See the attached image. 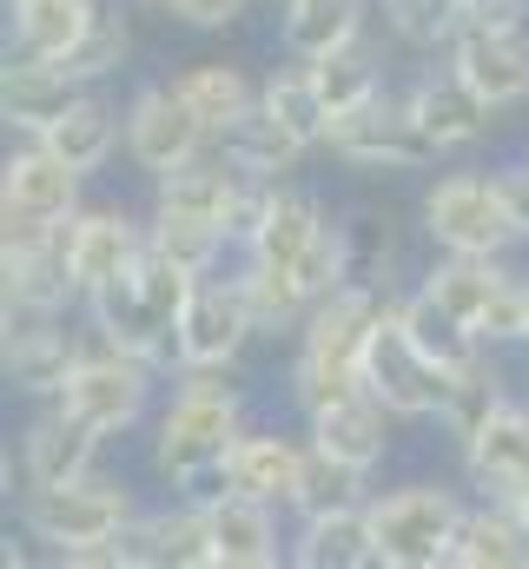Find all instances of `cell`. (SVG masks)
I'll use <instances>...</instances> for the list:
<instances>
[{
  "label": "cell",
  "mask_w": 529,
  "mask_h": 569,
  "mask_svg": "<svg viewBox=\"0 0 529 569\" xmlns=\"http://www.w3.org/2000/svg\"><path fill=\"white\" fill-rule=\"evenodd\" d=\"M385 305H391V291L371 284V279L338 284L331 298L311 305V318H305L298 338H291L298 351H291V371H285L298 418H318L325 405L365 391V345H371Z\"/></svg>",
  "instance_id": "1"
},
{
  "label": "cell",
  "mask_w": 529,
  "mask_h": 569,
  "mask_svg": "<svg viewBox=\"0 0 529 569\" xmlns=\"http://www.w3.org/2000/svg\"><path fill=\"white\" fill-rule=\"evenodd\" d=\"M232 371L239 365H172V398L152 418V470L172 490L226 470V457L246 430V391Z\"/></svg>",
  "instance_id": "2"
},
{
  "label": "cell",
  "mask_w": 529,
  "mask_h": 569,
  "mask_svg": "<svg viewBox=\"0 0 529 569\" xmlns=\"http://www.w3.org/2000/svg\"><path fill=\"white\" fill-rule=\"evenodd\" d=\"M192 284H199V272L166 259L152 246V232H146V252L132 259L120 279L100 284L93 298H80V305H87V325L107 345H120V351L146 358V365H179V318H186Z\"/></svg>",
  "instance_id": "3"
},
{
  "label": "cell",
  "mask_w": 529,
  "mask_h": 569,
  "mask_svg": "<svg viewBox=\"0 0 529 569\" xmlns=\"http://www.w3.org/2000/svg\"><path fill=\"white\" fill-rule=\"evenodd\" d=\"M365 510L378 537V569H450V543L470 517V503L450 483H397Z\"/></svg>",
  "instance_id": "4"
},
{
  "label": "cell",
  "mask_w": 529,
  "mask_h": 569,
  "mask_svg": "<svg viewBox=\"0 0 529 569\" xmlns=\"http://www.w3.org/2000/svg\"><path fill=\"white\" fill-rule=\"evenodd\" d=\"M152 371H159V365H146V358L120 351V345H107V338L87 325L80 365L67 371L60 398H47V405H60L67 418H80L93 437H127V430L152 411Z\"/></svg>",
  "instance_id": "5"
},
{
  "label": "cell",
  "mask_w": 529,
  "mask_h": 569,
  "mask_svg": "<svg viewBox=\"0 0 529 569\" xmlns=\"http://www.w3.org/2000/svg\"><path fill=\"white\" fill-rule=\"evenodd\" d=\"M127 517H132V490L120 477H100V470L20 497V530H27L33 543H47L53 557H73V550H87V543H107Z\"/></svg>",
  "instance_id": "6"
},
{
  "label": "cell",
  "mask_w": 529,
  "mask_h": 569,
  "mask_svg": "<svg viewBox=\"0 0 529 569\" xmlns=\"http://www.w3.org/2000/svg\"><path fill=\"white\" fill-rule=\"evenodd\" d=\"M87 172H73L53 146L27 140L0 166V239H53L80 212Z\"/></svg>",
  "instance_id": "7"
},
{
  "label": "cell",
  "mask_w": 529,
  "mask_h": 569,
  "mask_svg": "<svg viewBox=\"0 0 529 569\" xmlns=\"http://www.w3.org/2000/svg\"><path fill=\"white\" fill-rule=\"evenodd\" d=\"M331 159H345L351 172H423V166H437V146L430 133L410 120V100H403V87H385V93H371L365 107H345L338 120H331Z\"/></svg>",
  "instance_id": "8"
},
{
  "label": "cell",
  "mask_w": 529,
  "mask_h": 569,
  "mask_svg": "<svg viewBox=\"0 0 529 569\" xmlns=\"http://www.w3.org/2000/svg\"><path fill=\"white\" fill-rule=\"evenodd\" d=\"M365 391L391 411L397 425H430L443 411V391H450V371L403 331L397 305H385L371 345H365Z\"/></svg>",
  "instance_id": "9"
},
{
  "label": "cell",
  "mask_w": 529,
  "mask_h": 569,
  "mask_svg": "<svg viewBox=\"0 0 529 569\" xmlns=\"http://www.w3.org/2000/svg\"><path fill=\"white\" fill-rule=\"evenodd\" d=\"M423 232H430L437 252H510L517 226L503 212L497 172L457 166V172L430 179V192H423Z\"/></svg>",
  "instance_id": "10"
},
{
  "label": "cell",
  "mask_w": 529,
  "mask_h": 569,
  "mask_svg": "<svg viewBox=\"0 0 529 569\" xmlns=\"http://www.w3.org/2000/svg\"><path fill=\"white\" fill-rule=\"evenodd\" d=\"M206 146H212V127L192 113V100H186L172 80L132 87V100H127V159L146 172V179H159V172L199 159Z\"/></svg>",
  "instance_id": "11"
},
{
  "label": "cell",
  "mask_w": 529,
  "mask_h": 569,
  "mask_svg": "<svg viewBox=\"0 0 529 569\" xmlns=\"http://www.w3.org/2000/svg\"><path fill=\"white\" fill-rule=\"evenodd\" d=\"M0 325H7V345H0L7 385L20 398H60L67 371L87 351V331H73L67 311H27V305H7Z\"/></svg>",
  "instance_id": "12"
},
{
  "label": "cell",
  "mask_w": 529,
  "mask_h": 569,
  "mask_svg": "<svg viewBox=\"0 0 529 569\" xmlns=\"http://www.w3.org/2000/svg\"><path fill=\"white\" fill-rule=\"evenodd\" d=\"M450 67L503 113L529 100V27L523 20H470L450 40Z\"/></svg>",
  "instance_id": "13"
},
{
  "label": "cell",
  "mask_w": 529,
  "mask_h": 569,
  "mask_svg": "<svg viewBox=\"0 0 529 569\" xmlns=\"http://www.w3.org/2000/svg\"><path fill=\"white\" fill-rule=\"evenodd\" d=\"M259 338L252 311H246V291L239 279L212 272V279L192 284L186 298V318H179V365H239V351Z\"/></svg>",
  "instance_id": "14"
},
{
  "label": "cell",
  "mask_w": 529,
  "mask_h": 569,
  "mask_svg": "<svg viewBox=\"0 0 529 569\" xmlns=\"http://www.w3.org/2000/svg\"><path fill=\"white\" fill-rule=\"evenodd\" d=\"M463 477H470V490L490 497V503L529 497V405L503 398L483 425L463 437Z\"/></svg>",
  "instance_id": "15"
},
{
  "label": "cell",
  "mask_w": 529,
  "mask_h": 569,
  "mask_svg": "<svg viewBox=\"0 0 529 569\" xmlns=\"http://www.w3.org/2000/svg\"><path fill=\"white\" fill-rule=\"evenodd\" d=\"M60 239H67V266H73L80 298H93L100 284L120 279L146 252V219H132L127 206H80Z\"/></svg>",
  "instance_id": "16"
},
{
  "label": "cell",
  "mask_w": 529,
  "mask_h": 569,
  "mask_svg": "<svg viewBox=\"0 0 529 569\" xmlns=\"http://www.w3.org/2000/svg\"><path fill=\"white\" fill-rule=\"evenodd\" d=\"M403 100H410V120L430 133L437 152H463V146H477L490 133V100L457 73V67H423L410 87H403Z\"/></svg>",
  "instance_id": "17"
},
{
  "label": "cell",
  "mask_w": 529,
  "mask_h": 569,
  "mask_svg": "<svg viewBox=\"0 0 529 569\" xmlns=\"http://www.w3.org/2000/svg\"><path fill=\"white\" fill-rule=\"evenodd\" d=\"M212 517V569H278L291 563V537L278 530V503H252V497H219L206 503Z\"/></svg>",
  "instance_id": "18"
},
{
  "label": "cell",
  "mask_w": 529,
  "mask_h": 569,
  "mask_svg": "<svg viewBox=\"0 0 529 569\" xmlns=\"http://www.w3.org/2000/svg\"><path fill=\"white\" fill-rule=\"evenodd\" d=\"M80 93H87V87H80L73 73H60L53 60H20V53H7V73H0V120H7L13 133H27V140H47L53 120H67Z\"/></svg>",
  "instance_id": "19"
},
{
  "label": "cell",
  "mask_w": 529,
  "mask_h": 569,
  "mask_svg": "<svg viewBox=\"0 0 529 569\" xmlns=\"http://www.w3.org/2000/svg\"><path fill=\"white\" fill-rule=\"evenodd\" d=\"M246 179H252V172H239V166L219 152V140H212L199 159H186V166H172V172L152 179V212H186V219L226 226L232 206H239V192H246Z\"/></svg>",
  "instance_id": "20"
},
{
  "label": "cell",
  "mask_w": 529,
  "mask_h": 569,
  "mask_svg": "<svg viewBox=\"0 0 529 569\" xmlns=\"http://www.w3.org/2000/svg\"><path fill=\"white\" fill-rule=\"evenodd\" d=\"M391 425L397 418L371 391H351V398L325 405L318 418H305V437H311V450H325V457H338V463H351V470L371 477L391 457Z\"/></svg>",
  "instance_id": "21"
},
{
  "label": "cell",
  "mask_w": 529,
  "mask_h": 569,
  "mask_svg": "<svg viewBox=\"0 0 529 569\" xmlns=\"http://www.w3.org/2000/svg\"><path fill=\"white\" fill-rule=\"evenodd\" d=\"M0 298L27 305V311H67L80 298L73 266H67V239H0Z\"/></svg>",
  "instance_id": "22"
},
{
  "label": "cell",
  "mask_w": 529,
  "mask_h": 569,
  "mask_svg": "<svg viewBox=\"0 0 529 569\" xmlns=\"http://www.w3.org/2000/svg\"><path fill=\"white\" fill-rule=\"evenodd\" d=\"M100 443H107V437H93L80 418H67L60 405H47L33 425L20 430V477H27V490H47V483H73V477H87L93 457H100ZM27 490H20V497H27Z\"/></svg>",
  "instance_id": "23"
},
{
  "label": "cell",
  "mask_w": 529,
  "mask_h": 569,
  "mask_svg": "<svg viewBox=\"0 0 529 569\" xmlns=\"http://www.w3.org/2000/svg\"><path fill=\"white\" fill-rule=\"evenodd\" d=\"M305 437H285V430H239L226 470H232V490L252 497V503H278L291 510L298 497V477H305Z\"/></svg>",
  "instance_id": "24"
},
{
  "label": "cell",
  "mask_w": 529,
  "mask_h": 569,
  "mask_svg": "<svg viewBox=\"0 0 529 569\" xmlns=\"http://www.w3.org/2000/svg\"><path fill=\"white\" fill-rule=\"evenodd\" d=\"M291 563L298 569H378V537H371V510H325V517H298L291 530Z\"/></svg>",
  "instance_id": "25"
},
{
  "label": "cell",
  "mask_w": 529,
  "mask_h": 569,
  "mask_svg": "<svg viewBox=\"0 0 529 569\" xmlns=\"http://www.w3.org/2000/svg\"><path fill=\"white\" fill-rule=\"evenodd\" d=\"M40 146H53L73 172H87V179H93V172H107V166H113V152L127 146V107H113L100 87H87V93L73 100V113H67V120H53V133H47Z\"/></svg>",
  "instance_id": "26"
},
{
  "label": "cell",
  "mask_w": 529,
  "mask_h": 569,
  "mask_svg": "<svg viewBox=\"0 0 529 569\" xmlns=\"http://www.w3.org/2000/svg\"><path fill=\"white\" fill-rule=\"evenodd\" d=\"M107 0H7V53L20 60H60Z\"/></svg>",
  "instance_id": "27"
},
{
  "label": "cell",
  "mask_w": 529,
  "mask_h": 569,
  "mask_svg": "<svg viewBox=\"0 0 529 569\" xmlns=\"http://www.w3.org/2000/svg\"><path fill=\"white\" fill-rule=\"evenodd\" d=\"M517 279L510 266H503V252H443L430 272H423V291L457 318V325H470L477 331V318L497 305V291Z\"/></svg>",
  "instance_id": "28"
},
{
  "label": "cell",
  "mask_w": 529,
  "mask_h": 569,
  "mask_svg": "<svg viewBox=\"0 0 529 569\" xmlns=\"http://www.w3.org/2000/svg\"><path fill=\"white\" fill-rule=\"evenodd\" d=\"M331 212H325V199L318 192H305V186H291V179H278L271 186V199H264V219H259V232H252V259H264V266H298L305 259V246L318 239V226H325Z\"/></svg>",
  "instance_id": "29"
},
{
  "label": "cell",
  "mask_w": 529,
  "mask_h": 569,
  "mask_svg": "<svg viewBox=\"0 0 529 569\" xmlns=\"http://www.w3.org/2000/svg\"><path fill=\"white\" fill-rule=\"evenodd\" d=\"M371 0H278V40L291 60H325L365 33Z\"/></svg>",
  "instance_id": "30"
},
{
  "label": "cell",
  "mask_w": 529,
  "mask_h": 569,
  "mask_svg": "<svg viewBox=\"0 0 529 569\" xmlns=\"http://www.w3.org/2000/svg\"><path fill=\"white\" fill-rule=\"evenodd\" d=\"M450 569H529V530L510 503H470L457 543H450Z\"/></svg>",
  "instance_id": "31"
},
{
  "label": "cell",
  "mask_w": 529,
  "mask_h": 569,
  "mask_svg": "<svg viewBox=\"0 0 529 569\" xmlns=\"http://www.w3.org/2000/svg\"><path fill=\"white\" fill-rule=\"evenodd\" d=\"M172 87L192 100V113L212 127V140L232 127V120H246L252 107H259V87L264 80H252L246 67H232V60H192V67H179L172 73Z\"/></svg>",
  "instance_id": "32"
},
{
  "label": "cell",
  "mask_w": 529,
  "mask_h": 569,
  "mask_svg": "<svg viewBox=\"0 0 529 569\" xmlns=\"http://www.w3.org/2000/svg\"><path fill=\"white\" fill-rule=\"evenodd\" d=\"M219 152H226L239 172H252V179H291V172H298V159H305L311 146L298 140L278 113L252 107L246 120H232V127L219 133Z\"/></svg>",
  "instance_id": "33"
},
{
  "label": "cell",
  "mask_w": 529,
  "mask_h": 569,
  "mask_svg": "<svg viewBox=\"0 0 529 569\" xmlns=\"http://www.w3.org/2000/svg\"><path fill=\"white\" fill-rule=\"evenodd\" d=\"M232 279H239V291H246V311H252L259 338H298V325H305L311 305H318L285 266H264V259H252V252H246V266H239Z\"/></svg>",
  "instance_id": "34"
},
{
  "label": "cell",
  "mask_w": 529,
  "mask_h": 569,
  "mask_svg": "<svg viewBox=\"0 0 529 569\" xmlns=\"http://www.w3.org/2000/svg\"><path fill=\"white\" fill-rule=\"evenodd\" d=\"M259 107H264V113H278V120H285L305 146L331 140V100H325V87H318V67H311V60L271 67V73H264V87H259Z\"/></svg>",
  "instance_id": "35"
},
{
  "label": "cell",
  "mask_w": 529,
  "mask_h": 569,
  "mask_svg": "<svg viewBox=\"0 0 529 569\" xmlns=\"http://www.w3.org/2000/svg\"><path fill=\"white\" fill-rule=\"evenodd\" d=\"M503 398H510V391H503V365H497V351L483 345V351H470L463 365H450V391H443V411H437V425L463 443V437L483 425V418H490Z\"/></svg>",
  "instance_id": "36"
},
{
  "label": "cell",
  "mask_w": 529,
  "mask_h": 569,
  "mask_svg": "<svg viewBox=\"0 0 529 569\" xmlns=\"http://www.w3.org/2000/svg\"><path fill=\"white\" fill-rule=\"evenodd\" d=\"M146 232H152V246H159L166 259H179V266L199 272V279H212V272L239 252L226 226H212V219H186V212H152Z\"/></svg>",
  "instance_id": "37"
},
{
  "label": "cell",
  "mask_w": 529,
  "mask_h": 569,
  "mask_svg": "<svg viewBox=\"0 0 529 569\" xmlns=\"http://www.w3.org/2000/svg\"><path fill=\"white\" fill-rule=\"evenodd\" d=\"M385 27L410 53H450V40L470 27V0H385Z\"/></svg>",
  "instance_id": "38"
},
{
  "label": "cell",
  "mask_w": 529,
  "mask_h": 569,
  "mask_svg": "<svg viewBox=\"0 0 529 569\" xmlns=\"http://www.w3.org/2000/svg\"><path fill=\"white\" fill-rule=\"evenodd\" d=\"M391 305H397V318H403V331H410V338L443 365V371H450V365H463L470 351H483V345H477V331H470V325H457V318L423 291V284H417V291H397Z\"/></svg>",
  "instance_id": "39"
},
{
  "label": "cell",
  "mask_w": 529,
  "mask_h": 569,
  "mask_svg": "<svg viewBox=\"0 0 529 569\" xmlns=\"http://www.w3.org/2000/svg\"><path fill=\"white\" fill-rule=\"evenodd\" d=\"M152 569H212V517L206 503L152 510Z\"/></svg>",
  "instance_id": "40"
},
{
  "label": "cell",
  "mask_w": 529,
  "mask_h": 569,
  "mask_svg": "<svg viewBox=\"0 0 529 569\" xmlns=\"http://www.w3.org/2000/svg\"><path fill=\"white\" fill-rule=\"evenodd\" d=\"M127 53H132V27H127V13H113V7H100L93 13V27L53 60L60 73H73L80 87H100V80H113L120 67H127Z\"/></svg>",
  "instance_id": "41"
},
{
  "label": "cell",
  "mask_w": 529,
  "mask_h": 569,
  "mask_svg": "<svg viewBox=\"0 0 529 569\" xmlns=\"http://www.w3.org/2000/svg\"><path fill=\"white\" fill-rule=\"evenodd\" d=\"M311 443V437H305ZM351 503H371L365 490V470L325 457V450H305V477H298V497H291V517H325V510H351Z\"/></svg>",
  "instance_id": "42"
},
{
  "label": "cell",
  "mask_w": 529,
  "mask_h": 569,
  "mask_svg": "<svg viewBox=\"0 0 529 569\" xmlns=\"http://www.w3.org/2000/svg\"><path fill=\"white\" fill-rule=\"evenodd\" d=\"M311 67H318V87H325V100H331V120H338L345 107H365L371 93H385V67H378V53L365 47V33H358V40H345L338 53L311 60Z\"/></svg>",
  "instance_id": "43"
},
{
  "label": "cell",
  "mask_w": 529,
  "mask_h": 569,
  "mask_svg": "<svg viewBox=\"0 0 529 569\" xmlns=\"http://www.w3.org/2000/svg\"><path fill=\"white\" fill-rule=\"evenodd\" d=\"M529 338V279H510L497 291V305L477 318V345H523Z\"/></svg>",
  "instance_id": "44"
},
{
  "label": "cell",
  "mask_w": 529,
  "mask_h": 569,
  "mask_svg": "<svg viewBox=\"0 0 529 569\" xmlns=\"http://www.w3.org/2000/svg\"><path fill=\"white\" fill-rule=\"evenodd\" d=\"M497 192H503V212H510L517 239H529V159H503L497 166Z\"/></svg>",
  "instance_id": "45"
},
{
  "label": "cell",
  "mask_w": 529,
  "mask_h": 569,
  "mask_svg": "<svg viewBox=\"0 0 529 569\" xmlns=\"http://www.w3.org/2000/svg\"><path fill=\"white\" fill-rule=\"evenodd\" d=\"M246 7H252V0H172V13H179L186 27H199V33H219V27L246 20Z\"/></svg>",
  "instance_id": "46"
},
{
  "label": "cell",
  "mask_w": 529,
  "mask_h": 569,
  "mask_svg": "<svg viewBox=\"0 0 529 569\" xmlns=\"http://www.w3.org/2000/svg\"><path fill=\"white\" fill-rule=\"evenodd\" d=\"M67 569H127V550H120V530L107 537V543H87V550H73V557H60Z\"/></svg>",
  "instance_id": "47"
},
{
  "label": "cell",
  "mask_w": 529,
  "mask_h": 569,
  "mask_svg": "<svg viewBox=\"0 0 529 569\" xmlns=\"http://www.w3.org/2000/svg\"><path fill=\"white\" fill-rule=\"evenodd\" d=\"M529 0H470V20H523Z\"/></svg>",
  "instance_id": "48"
},
{
  "label": "cell",
  "mask_w": 529,
  "mask_h": 569,
  "mask_svg": "<svg viewBox=\"0 0 529 569\" xmlns=\"http://www.w3.org/2000/svg\"><path fill=\"white\" fill-rule=\"evenodd\" d=\"M27 543H33V537H7V550H0V563H7V569H27V563H33V557H27Z\"/></svg>",
  "instance_id": "49"
},
{
  "label": "cell",
  "mask_w": 529,
  "mask_h": 569,
  "mask_svg": "<svg viewBox=\"0 0 529 569\" xmlns=\"http://www.w3.org/2000/svg\"><path fill=\"white\" fill-rule=\"evenodd\" d=\"M510 510H517V517H523V530H529V497H517V503H510Z\"/></svg>",
  "instance_id": "50"
},
{
  "label": "cell",
  "mask_w": 529,
  "mask_h": 569,
  "mask_svg": "<svg viewBox=\"0 0 529 569\" xmlns=\"http://www.w3.org/2000/svg\"><path fill=\"white\" fill-rule=\"evenodd\" d=\"M152 7H172V0H152Z\"/></svg>",
  "instance_id": "51"
},
{
  "label": "cell",
  "mask_w": 529,
  "mask_h": 569,
  "mask_svg": "<svg viewBox=\"0 0 529 569\" xmlns=\"http://www.w3.org/2000/svg\"><path fill=\"white\" fill-rule=\"evenodd\" d=\"M523 345H529V338H523Z\"/></svg>",
  "instance_id": "52"
}]
</instances>
